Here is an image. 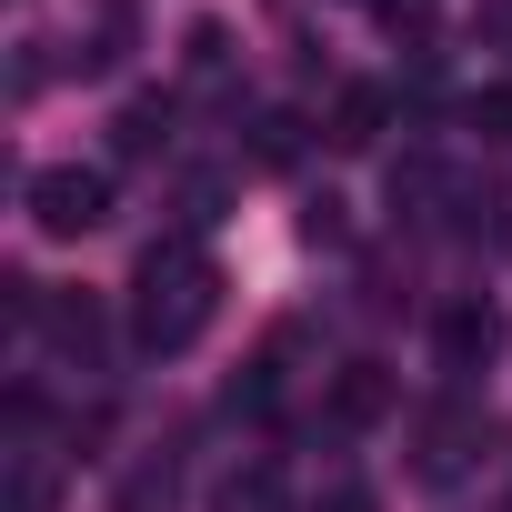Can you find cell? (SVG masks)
Here are the masks:
<instances>
[{"label":"cell","instance_id":"6da1fadb","mask_svg":"<svg viewBox=\"0 0 512 512\" xmlns=\"http://www.w3.org/2000/svg\"><path fill=\"white\" fill-rule=\"evenodd\" d=\"M211 312H221V272L201 262L191 241L141 251V272H131V332H141V352H191L211 332Z\"/></svg>","mask_w":512,"mask_h":512},{"label":"cell","instance_id":"7a4b0ae2","mask_svg":"<svg viewBox=\"0 0 512 512\" xmlns=\"http://www.w3.org/2000/svg\"><path fill=\"white\" fill-rule=\"evenodd\" d=\"M31 221L51 231V241H81V231H101L111 221V181L101 171H81V161H51V171H31Z\"/></svg>","mask_w":512,"mask_h":512},{"label":"cell","instance_id":"3957f363","mask_svg":"<svg viewBox=\"0 0 512 512\" xmlns=\"http://www.w3.org/2000/svg\"><path fill=\"white\" fill-rule=\"evenodd\" d=\"M432 342H442V372H452V382H472V372L502 352V312H492V302H452V312L432 322Z\"/></svg>","mask_w":512,"mask_h":512},{"label":"cell","instance_id":"277c9868","mask_svg":"<svg viewBox=\"0 0 512 512\" xmlns=\"http://www.w3.org/2000/svg\"><path fill=\"white\" fill-rule=\"evenodd\" d=\"M402 412V382L382 372V362H342L332 372V422L342 432H372V422H392Z\"/></svg>","mask_w":512,"mask_h":512},{"label":"cell","instance_id":"5b68a950","mask_svg":"<svg viewBox=\"0 0 512 512\" xmlns=\"http://www.w3.org/2000/svg\"><path fill=\"white\" fill-rule=\"evenodd\" d=\"M392 131V91H372V81H352L342 101H332V151H372Z\"/></svg>","mask_w":512,"mask_h":512},{"label":"cell","instance_id":"8992f818","mask_svg":"<svg viewBox=\"0 0 512 512\" xmlns=\"http://www.w3.org/2000/svg\"><path fill=\"white\" fill-rule=\"evenodd\" d=\"M111 151H121V161H161V151H171V101H151V91L121 101V111H111Z\"/></svg>","mask_w":512,"mask_h":512},{"label":"cell","instance_id":"52a82bcc","mask_svg":"<svg viewBox=\"0 0 512 512\" xmlns=\"http://www.w3.org/2000/svg\"><path fill=\"white\" fill-rule=\"evenodd\" d=\"M211 512H292V482H282L272 462H241V472L211 492Z\"/></svg>","mask_w":512,"mask_h":512},{"label":"cell","instance_id":"ba28073f","mask_svg":"<svg viewBox=\"0 0 512 512\" xmlns=\"http://www.w3.org/2000/svg\"><path fill=\"white\" fill-rule=\"evenodd\" d=\"M41 332H51V342H61V352H101V302H91V292H81V302H71V292H61V302H51V312H41Z\"/></svg>","mask_w":512,"mask_h":512},{"label":"cell","instance_id":"9c48e42d","mask_svg":"<svg viewBox=\"0 0 512 512\" xmlns=\"http://www.w3.org/2000/svg\"><path fill=\"white\" fill-rule=\"evenodd\" d=\"M171 502H181L171 462H131V472H121V492H111V512H171Z\"/></svg>","mask_w":512,"mask_h":512},{"label":"cell","instance_id":"30bf717a","mask_svg":"<svg viewBox=\"0 0 512 512\" xmlns=\"http://www.w3.org/2000/svg\"><path fill=\"white\" fill-rule=\"evenodd\" d=\"M251 161H262V171H292V161H302V121H292V111H262V121H251Z\"/></svg>","mask_w":512,"mask_h":512},{"label":"cell","instance_id":"8fae6325","mask_svg":"<svg viewBox=\"0 0 512 512\" xmlns=\"http://www.w3.org/2000/svg\"><path fill=\"white\" fill-rule=\"evenodd\" d=\"M181 61H191V81H221V71H231V31H221V21H201V31L181 41Z\"/></svg>","mask_w":512,"mask_h":512},{"label":"cell","instance_id":"7c38bea8","mask_svg":"<svg viewBox=\"0 0 512 512\" xmlns=\"http://www.w3.org/2000/svg\"><path fill=\"white\" fill-rule=\"evenodd\" d=\"M61 502V482L41 472V462H21V482H11V512H51Z\"/></svg>","mask_w":512,"mask_h":512},{"label":"cell","instance_id":"4fadbf2b","mask_svg":"<svg viewBox=\"0 0 512 512\" xmlns=\"http://www.w3.org/2000/svg\"><path fill=\"white\" fill-rule=\"evenodd\" d=\"M372 21H382V31H412V41H422V31H432V0H372Z\"/></svg>","mask_w":512,"mask_h":512},{"label":"cell","instance_id":"5bb4252c","mask_svg":"<svg viewBox=\"0 0 512 512\" xmlns=\"http://www.w3.org/2000/svg\"><path fill=\"white\" fill-rule=\"evenodd\" d=\"M472 131H482V141H512V91H482V101H472Z\"/></svg>","mask_w":512,"mask_h":512},{"label":"cell","instance_id":"9a60e30c","mask_svg":"<svg viewBox=\"0 0 512 512\" xmlns=\"http://www.w3.org/2000/svg\"><path fill=\"white\" fill-rule=\"evenodd\" d=\"M312 512H382V502H372V492H362V482H332V492H322V502H312Z\"/></svg>","mask_w":512,"mask_h":512}]
</instances>
